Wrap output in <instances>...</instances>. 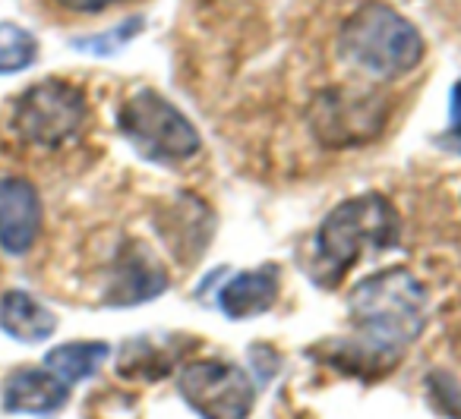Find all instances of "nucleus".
I'll list each match as a JSON object with an SVG mask.
<instances>
[{"mask_svg": "<svg viewBox=\"0 0 461 419\" xmlns=\"http://www.w3.org/2000/svg\"><path fill=\"white\" fill-rule=\"evenodd\" d=\"M389 98L364 85H326L310 98L307 120L326 148H354L373 142L389 123Z\"/></svg>", "mask_w": 461, "mask_h": 419, "instance_id": "nucleus-6", "label": "nucleus"}, {"mask_svg": "<svg viewBox=\"0 0 461 419\" xmlns=\"http://www.w3.org/2000/svg\"><path fill=\"white\" fill-rule=\"evenodd\" d=\"M0 331L20 343H41L58 331V316L29 290H4L0 297Z\"/></svg>", "mask_w": 461, "mask_h": 419, "instance_id": "nucleus-12", "label": "nucleus"}, {"mask_svg": "<svg viewBox=\"0 0 461 419\" xmlns=\"http://www.w3.org/2000/svg\"><path fill=\"white\" fill-rule=\"evenodd\" d=\"M60 10H67V13H77V16H95V13H104V10H111L114 4H121V0H54Z\"/></svg>", "mask_w": 461, "mask_h": 419, "instance_id": "nucleus-18", "label": "nucleus"}, {"mask_svg": "<svg viewBox=\"0 0 461 419\" xmlns=\"http://www.w3.org/2000/svg\"><path fill=\"white\" fill-rule=\"evenodd\" d=\"M67 400H70V385H64L45 366L14 369L0 388L4 413H14V416H48L64 410Z\"/></svg>", "mask_w": 461, "mask_h": 419, "instance_id": "nucleus-10", "label": "nucleus"}, {"mask_svg": "<svg viewBox=\"0 0 461 419\" xmlns=\"http://www.w3.org/2000/svg\"><path fill=\"white\" fill-rule=\"evenodd\" d=\"M427 391L433 400V410L448 419H461V385L448 372H429Z\"/></svg>", "mask_w": 461, "mask_h": 419, "instance_id": "nucleus-17", "label": "nucleus"}, {"mask_svg": "<svg viewBox=\"0 0 461 419\" xmlns=\"http://www.w3.org/2000/svg\"><path fill=\"white\" fill-rule=\"evenodd\" d=\"M282 293L276 265H259L250 272H238L228 284L218 290V306L228 318H253L263 316L276 306Z\"/></svg>", "mask_w": 461, "mask_h": 419, "instance_id": "nucleus-11", "label": "nucleus"}, {"mask_svg": "<svg viewBox=\"0 0 461 419\" xmlns=\"http://www.w3.org/2000/svg\"><path fill=\"white\" fill-rule=\"evenodd\" d=\"M448 136H461V79L452 85V104H448Z\"/></svg>", "mask_w": 461, "mask_h": 419, "instance_id": "nucleus-19", "label": "nucleus"}, {"mask_svg": "<svg viewBox=\"0 0 461 419\" xmlns=\"http://www.w3.org/2000/svg\"><path fill=\"white\" fill-rule=\"evenodd\" d=\"M171 360H174V353H165L152 337H140V341H130L127 347L121 350V356H117V372H121L123 379L155 381L171 372Z\"/></svg>", "mask_w": 461, "mask_h": 419, "instance_id": "nucleus-14", "label": "nucleus"}, {"mask_svg": "<svg viewBox=\"0 0 461 419\" xmlns=\"http://www.w3.org/2000/svg\"><path fill=\"white\" fill-rule=\"evenodd\" d=\"M339 54L370 76L398 79L420 64L427 45L408 16L383 0H370L345 20L339 32Z\"/></svg>", "mask_w": 461, "mask_h": 419, "instance_id": "nucleus-3", "label": "nucleus"}, {"mask_svg": "<svg viewBox=\"0 0 461 419\" xmlns=\"http://www.w3.org/2000/svg\"><path fill=\"white\" fill-rule=\"evenodd\" d=\"M177 391L199 419H247L257 404L250 375L228 360H193L177 372Z\"/></svg>", "mask_w": 461, "mask_h": 419, "instance_id": "nucleus-7", "label": "nucleus"}, {"mask_svg": "<svg viewBox=\"0 0 461 419\" xmlns=\"http://www.w3.org/2000/svg\"><path fill=\"white\" fill-rule=\"evenodd\" d=\"M45 209L35 183L26 177H0V249L7 255H26L39 243Z\"/></svg>", "mask_w": 461, "mask_h": 419, "instance_id": "nucleus-8", "label": "nucleus"}, {"mask_svg": "<svg viewBox=\"0 0 461 419\" xmlns=\"http://www.w3.org/2000/svg\"><path fill=\"white\" fill-rule=\"evenodd\" d=\"M439 146H446L448 148V152H455V155H461V136H442V139H439Z\"/></svg>", "mask_w": 461, "mask_h": 419, "instance_id": "nucleus-20", "label": "nucleus"}, {"mask_svg": "<svg viewBox=\"0 0 461 419\" xmlns=\"http://www.w3.org/2000/svg\"><path fill=\"white\" fill-rule=\"evenodd\" d=\"M427 309V287L402 265L364 278L348 297L351 322L364 337L360 343L389 360H398L402 350L420 337Z\"/></svg>", "mask_w": 461, "mask_h": 419, "instance_id": "nucleus-2", "label": "nucleus"}, {"mask_svg": "<svg viewBox=\"0 0 461 419\" xmlns=\"http://www.w3.org/2000/svg\"><path fill=\"white\" fill-rule=\"evenodd\" d=\"M39 60V39L16 22H0V76L26 73Z\"/></svg>", "mask_w": 461, "mask_h": 419, "instance_id": "nucleus-15", "label": "nucleus"}, {"mask_svg": "<svg viewBox=\"0 0 461 419\" xmlns=\"http://www.w3.org/2000/svg\"><path fill=\"white\" fill-rule=\"evenodd\" d=\"M402 240V215L379 192L345 199L322 218L313 240V281L335 287L364 255L385 253Z\"/></svg>", "mask_w": 461, "mask_h": 419, "instance_id": "nucleus-1", "label": "nucleus"}, {"mask_svg": "<svg viewBox=\"0 0 461 419\" xmlns=\"http://www.w3.org/2000/svg\"><path fill=\"white\" fill-rule=\"evenodd\" d=\"M111 356V347L104 341H67L45 353V369L58 375L64 385L86 381L104 366Z\"/></svg>", "mask_w": 461, "mask_h": 419, "instance_id": "nucleus-13", "label": "nucleus"}, {"mask_svg": "<svg viewBox=\"0 0 461 419\" xmlns=\"http://www.w3.org/2000/svg\"><path fill=\"white\" fill-rule=\"evenodd\" d=\"M117 129L142 161L161 167L184 165L203 148V136L190 117L155 89H140L123 98L117 111Z\"/></svg>", "mask_w": 461, "mask_h": 419, "instance_id": "nucleus-4", "label": "nucleus"}, {"mask_svg": "<svg viewBox=\"0 0 461 419\" xmlns=\"http://www.w3.org/2000/svg\"><path fill=\"white\" fill-rule=\"evenodd\" d=\"M142 26H146V20H142V16H130V20H123L121 26L104 29V32H95V35H79V39H73L70 45L77 48V51H83V54L108 58V54L123 51V48H127L130 41L142 32Z\"/></svg>", "mask_w": 461, "mask_h": 419, "instance_id": "nucleus-16", "label": "nucleus"}, {"mask_svg": "<svg viewBox=\"0 0 461 419\" xmlns=\"http://www.w3.org/2000/svg\"><path fill=\"white\" fill-rule=\"evenodd\" d=\"M167 290V272L155 253L140 240H130L121 249L111 272V287L104 293L108 306H140Z\"/></svg>", "mask_w": 461, "mask_h": 419, "instance_id": "nucleus-9", "label": "nucleus"}, {"mask_svg": "<svg viewBox=\"0 0 461 419\" xmlns=\"http://www.w3.org/2000/svg\"><path fill=\"white\" fill-rule=\"evenodd\" d=\"M89 102L77 83L41 79L29 85L10 111V129L32 148H60L73 142L86 127Z\"/></svg>", "mask_w": 461, "mask_h": 419, "instance_id": "nucleus-5", "label": "nucleus"}]
</instances>
